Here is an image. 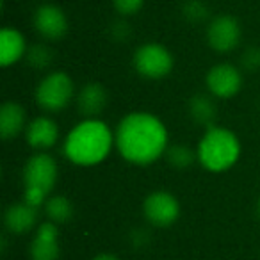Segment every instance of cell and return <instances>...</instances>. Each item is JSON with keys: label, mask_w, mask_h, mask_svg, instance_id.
I'll return each mask as SVG.
<instances>
[{"label": "cell", "mask_w": 260, "mask_h": 260, "mask_svg": "<svg viewBox=\"0 0 260 260\" xmlns=\"http://www.w3.org/2000/svg\"><path fill=\"white\" fill-rule=\"evenodd\" d=\"M114 146L118 153L130 164L150 166L170 146V138L164 123L152 112L136 111L123 116L114 130Z\"/></svg>", "instance_id": "6da1fadb"}, {"label": "cell", "mask_w": 260, "mask_h": 260, "mask_svg": "<svg viewBox=\"0 0 260 260\" xmlns=\"http://www.w3.org/2000/svg\"><path fill=\"white\" fill-rule=\"evenodd\" d=\"M114 146V132L98 118L82 119L68 132L62 145L66 159L75 166H96Z\"/></svg>", "instance_id": "7a4b0ae2"}, {"label": "cell", "mask_w": 260, "mask_h": 260, "mask_svg": "<svg viewBox=\"0 0 260 260\" xmlns=\"http://www.w3.org/2000/svg\"><path fill=\"white\" fill-rule=\"evenodd\" d=\"M198 162L210 173L230 170L241 157V143L232 130L212 125L205 130L196 146Z\"/></svg>", "instance_id": "3957f363"}, {"label": "cell", "mask_w": 260, "mask_h": 260, "mask_svg": "<svg viewBox=\"0 0 260 260\" xmlns=\"http://www.w3.org/2000/svg\"><path fill=\"white\" fill-rule=\"evenodd\" d=\"M57 162L47 152H38L23 166V200L30 205H45L57 182Z\"/></svg>", "instance_id": "277c9868"}, {"label": "cell", "mask_w": 260, "mask_h": 260, "mask_svg": "<svg viewBox=\"0 0 260 260\" xmlns=\"http://www.w3.org/2000/svg\"><path fill=\"white\" fill-rule=\"evenodd\" d=\"M75 94V84L66 72H52L40 80L36 87V102L43 111L59 112L70 105Z\"/></svg>", "instance_id": "5b68a950"}, {"label": "cell", "mask_w": 260, "mask_h": 260, "mask_svg": "<svg viewBox=\"0 0 260 260\" xmlns=\"http://www.w3.org/2000/svg\"><path fill=\"white\" fill-rule=\"evenodd\" d=\"M134 68L141 77L150 80L164 79L171 73L175 64L173 54L164 45L150 41L145 43L134 52Z\"/></svg>", "instance_id": "8992f818"}, {"label": "cell", "mask_w": 260, "mask_h": 260, "mask_svg": "<svg viewBox=\"0 0 260 260\" xmlns=\"http://www.w3.org/2000/svg\"><path fill=\"white\" fill-rule=\"evenodd\" d=\"M143 216L155 228L171 226L180 216V203L171 192L153 191L143 202Z\"/></svg>", "instance_id": "52a82bcc"}, {"label": "cell", "mask_w": 260, "mask_h": 260, "mask_svg": "<svg viewBox=\"0 0 260 260\" xmlns=\"http://www.w3.org/2000/svg\"><path fill=\"white\" fill-rule=\"evenodd\" d=\"M242 29L232 15H217L207 27V43L217 54H228L241 43Z\"/></svg>", "instance_id": "ba28073f"}, {"label": "cell", "mask_w": 260, "mask_h": 260, "mask_svg": "<svg viewBox=\"0 0 260 260\" xmlns=\"http://www.w3.org/2000/svg\"><path fill=\"white\" fill-rule=\"evenodd\" d=\"M205 84L214 98H232L242 87V72L230 62H219L207 72Z\"/></svg>", "instance_id": "9c48e42d"}, {"label": "cell", "mask_w": 260, "mask_h": 260, "mask_svg": "<svg viewBox=\"0 0 260 260\" xmlns=\"http://www.w3.org/2000/svg\"><path fill=\"white\" fill-rule=\"evenodd\" d=\"M34 29L41 38L48 41H57L68 32V18L64 11L55 4H41L34 13Z\"/></svg>", "instance_id": "30bf717a"}, {"label": "cell", "mask_w": 260, "mask_h": 260, "mask_svg": "<svg viewBox=\"0 0 260 260\" xmlns=\"http://www.w3.org/2000/svg\"><path fill=\"white\" fill-rule=\"evenodd\" d=\"M30 260H59L61 246H59L57 224L45 221L38 226L36 235L29 248Z\"/></svg>", "instance_id": "8fae6325"}, {"label": "cell", "mask_w": 260, "mask_h": 260, "mask_svg": "<svg viewBox=\"0 0 260 260\" xmlns=\"http://www.w3.org/2000/svg\"><path fill=\"white\" fill-rule=\"evenodd\" d=\"M25 139L34 150H50L59 139V125L48 116H38L27 125Z\"/></svg>", "instance_id": "7c38bea8"}, {"label": "cell", "mask_w": 260, "mask_h": 260, "mask_svg": "<svg viewBox=\"0 0 260 260\" xmlns=\"http://www.w3.org/2000/svg\"><path fill=\"white\" fill-rule=\"evenodd\" d=\"M107 91L100 82H87L80 87L77 94V109L84 116V119L96 118L107 107Z\"/></svg>", "instance_id": "4fadbf2b"}, {"label": "cell", "mask_w": 260, "mask_h": 260, "mask_svg": "<svg viewBox=\"0 0 260 260\" xmlns=\"http://www.w3.org/2000/svg\"><path fill=\"white\" fill-rule=\"evenodd\" d=\"M38 223V207L27 203L25 200L13 203L4 214V224L11 234L23 235L30 232Z\"/></svg>", "instance_id": "5bb4252c"}, {"label": "cell", "mask_w": 260, "mask_h": 260, "mask_svg": "<svg viewBox=\"0 0 260 260\" xmlns=\"http://www.w3.org/2000/svg\"><path fill=\"white\" fill-rule=\"evenodd\" d=\"M27 43L23 34L15 27H4L0 30V64L4 68L16 64L27 55Z\"/></svg>", "instance_id": "9a60e30c"}, {"label": "cell", "mask_w": 260, "mask_h": 260, "mask_svg": "<svg viewBox=\"0 0 260 260\" xmlns=\"http://www.w3.org/2000/svg\"><path fill=\"white\" fill-rule=\"evenodd\" d=\"M25 109L18 102H6L0 107V136L4 139H13L25 132L27 128Z\"/></svg>", "instance_id": "2e32d148"}, {"label": "cell", "mask_w": 260, "mask_h": 260, "mask_svg": "<svg viewBox=\"0 0 260 260\" xmlns=\"http://www.w3.org/2000/svg\"><path fill=\"white\" fill-rule=\"evenodd\" d=\"M189 114L196 125H203L209 128L214 125L217 114L216 102L210 94H194L189 100Z\"/></svg>", "instance_id": "e0dca14e"}, {"label": "cell", "mask_w": 260, "mask_h": 260, "mask_svg": "<svg viewBox=\"0 0 260 260\" xmlns=\"http://www.w3.org/2000/svg\"><path fill=\"white\" fill-rule=\"evenodd\" d=\"M45 214L47 219L54 224L68 223L73 217V203L68 196L64 194H55L45 202Z\"/></svg>", "instance_id": "ac0fdd59"}, {"label": "cell", "mask_w": 260, "mask_h": 260, "mask_svg": "<svg viewBox=\"0 0 260 260\" xmlns=\"http://www.w3.org/2000/svg\"><path fill=\"white\" fill-rule=\"evenodd\" d=\"M166 157H168V162L171 164L173 168L177 170H184V168H189L194 160H198V155L196 152H192L189 146L185 145H171L168 146L166 150Z\"/></svg>", "instance_id": "d6986e66"}, {"label": "cell", "mask_w": 260, "mask_h": 260, "mask_svg": "<svg viewBox=\"0 0 260 260\" xmlns=\"http://www.w3.org/2000/svg\"><path fill=\"white\" fill-rule=\"evenodd\" d=\"M25 57L30 66H34V68H38V70H45L50 66L52 59H54V54H52V50L47 45L36 43V45H32V47H29Z\"/></svg>", "instance_id": "ffe728a7"}, {"label": "cell", "mask_w": 260, "mask_h": 260, "mask_svg": "<svg viewBox=\"0 0 260 260\" xmlns=\"http://www.w3.org/2000/svg\"><path fill=\"white\" fill-rule=\"evenodd\" d=\"M184 15L189 22H203L209 16V9L203 4V0H187L184 4Z\"/></svg>", "instance_id": "44dd1931"}, {"label": "cell", "mask_w": 260, "mask_h": 260, "mask_svg": "<svg viewBox=\"0 0 260 260\" xmlns=\"http://www.w3.org/2000/svg\"><path fill=\"white\" fill-rule=\"evenodd\" d=\"M145 4V0H112V6L121 16H132Z\"/></svg>", "instance_id": "7402d4cb"}, {"label": "cell", "mask_w": 260, "mask_h": 260, "mask_svg": "<svg viewBox=\"0 0 260 260\" xmlns=\"http://www.w3.org/2000/svg\"><path fill=\"white\" fill-rule=\"evenodd\" d=\"M241 62H242V68L248 70V72L260 70V48L258 47L246 48L244 54H242Z\"/></svg>", "instance_id": "603a6c76"}, {"label": "cell", "mask_w": 260, "mask_h": 260, "mask_svg": "<svg viewBox=\"0 0 260 260\" xmlns=\"http://www.w3.org/2000/svg\"><path fill=\"white\" fill-rule=\"evenodd\" d=\"M91 260H119L116 255H112V253H100V255L93 256Z\"/></svg>", "instance_id": "cb8c5ba5"}, {"label": "cell", "mask_w": 260, "mask_h": 260, "mask_svg": "<svg viewBox=\"0 0 260 260\" xmlns=\"http://www.w3.org/2000/svg\"><path fill=\"white\" fill-rule=\"evenodd\" d=\"M256 214H258V217H260V200L256 202Z\"/></svg>", "instance_id": "d4e9b609"}]
</instances>
